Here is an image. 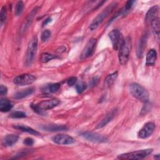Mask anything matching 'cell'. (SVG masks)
I'll use <instances>...</instances> for the list:
<instances>
[{
    "label": "cell",
    "mask_w": 160,
    "mask_h": 160,
    "mask_svg": "<svg viewBox=\"0 0 160 160\" xmlns=\"http://www.w3.org/2000/svg\"><path fill=\"white\" fill-rule=\"evenodd\" d=\"M132 48V41L130 37H127L119 49L118 58L119 63L124 65L127 63Z\"/></svg>",
    "instance_id": "obj_1"
},
{
    "label": "cell",
    "mask_w": 160,
    "mask_h": 160,
    "mask_svg": "<svg viewBox=\"0 0 160 160\" xmlns=\"http://www.w3.org/2000/svg\"><path fill=\"white\" fill-rule=\"evenodd\" d=\"M129 89L131 94L139 101L144 103L149 101V93L141 85L138 83H132L130 85Z\"/></svg>",
    "instance_id": "obj_2"
},
{
    "label": "cell",
    "mask_w": 160,
    "mask_h": 160,
    "mask_svg": "<svg viewBox=\"0 0 160 160\" xmlns=\"http://www.w3.org/2000/svg\"><path fill=\"white\" fill-rule=\"evenodd\" d=\"M117 5L116 2H112L109 4L108 7H106L101 12H100L92 21L90 24L89 28L91 31H94L98 28V26L102 23L104 21V18H106L110 13L112 11V10L116 8Z\"/></svg>",
    "instance_id": "obj_3"
},
{
    "label": "cell",
    "mask_w": 160,
    "mask_h": 160,
    "mask_svg": "<svg viewBox=\"0 0 160 160\" xmlns=\"http://www.w3.org/2000/svg\"><path fill=\"white\" fill-rule=\"evenodd\" d=\"M153 149L151 148L141 149L136 151H132L130 152H126L123 154H119L118 158L119 159H143L148 156H149L152 152Z\"/></svg>",
    "instance_id": "obj_4"
},
{
    "label": "cell",
    "mask_w": 160,
    "mask_h": 160,
    "mask_svg": "<svg viewBox=\"0 0 160 160\" xmlns=\"http://www.w3.org/2000/svg\"><path fill=\"white\" fill-rule=\"evenodd\" d=\"M38 38L34 36L28 43L25 58V64L27 66H31L33 62L38 49Z\"/></svg>",
    "instance_id": "obj_5"
},
{
    "label": "cell",
    "mask_w": 160,
    "mask_h": 160,
    "mask_svg": "<svg viewBox=\"0 0 160 160\" xmlns=\"http://www.w3.org/2000/svg\"><path fill=\"white\" fill-rule=\"evenodd\" d=\"M108 36L111 41L113 49L114 50H119L124 40L122 34L118 29H113L109 32Z\"/></svg>",
    "instance_id": "obj_6"
},
{
    "label": "cell",
    "mask_w": 160,
    "mask_h": 160,
    "mask_svg": "<svg viewBox=\"0 0 160 160\" xmlns=\"http://www.w3.org/2000/svg\"><path fill=\"white\" fill-rule=\"evenodd\" d=\"M80 136L83 137L86 140L96 143H102L107 141V138L96 132L85 131L81 132Z\"/></svg>",
    "instance_id": "obj_7"
},
{
    "label": "cell",
    "mask_w": 160,
    "mask_h": 160,
    "mask_svg": "<svg viewBox=\"0 0 160 160\" xmlns=\"http://www.w3.org/2000/svg\"><path fill=\"white\" fill-rule=\"evenodd\" d=\"M36 79V77L32 74H23L16 76L13 80V82L18 86H26L32 84Z\"/></svg>",
    "instance_id": "obj_8"
},
{
    "label": "cell",
    "mask_w": 160,
    "mask_h": 160,
    "mask_svg": "<svg viewBox=\"0 0 160 160\" xmlns=\"http://www.w3.org/2000/svg\"><path fill=\"white\" fill-rule=\"evenodd\" d=\"M96 44V39L94 38H91L89 40L86 46L83 49L81 55L80 59H85L92 55L94 51V49Z\"/></svg>",
    "instance_id": "obj_9"
},
{
    "label": "cell",
    "mask_w": 160,
    "mask_h": 160,
    "mask_svg": "<svg viewBox=\"0 0 160 160\" xmlns=\"http://www.w3.org/2000/svg\"><path fill=\"white\" fill-rule=\"evenodd\" d=\"M154 129L155 124L153 122H147L138 132V138L141 139H146L152 135L154 131Z\"/></svg>",
    "instance_id": "obj_10"
},
{
    "label": "cell",
    "mask_w": 160,
    "mask_h": 160,
    "mask_svg": "<svg viewBox=\"0 0 160 160\" xmlns=\"http://www.w3.org/2000/svg\"><path fill=\"white\" fill-rule=\"evenodd\" d=\"M52 141L58 144L68 145L72 144L75 142V139L71 136L67 134H57L52 138Z\"/></svg>",
    "instance_id": "obj_11"
},
{
    "label": "cell",
    "mask_w": 160,
    "mask_h": 160,
    "mask_svg": "<svg viewBox=\"0 0 160 160\" xmlns=\"http://www.w3.org/2000/svg\"><path fill=\"white\" fill-rule=\"evenodd\" d=\"M39 9V7L38 6H36L29 13V14L28 15L27 18H26V19L24 20V21L23 22L21 27V32H25L29 28V26L31 25L32 21H33V19H34V18L35 16V15L36 14V13L38 12V10Z\"/></svg>",
    "instance_id": "obj_12"
},
{
    "label": "cell",
    "mask_w": 160,
    "mask_h": 160,
    "mask_svg": "<svg viewBox=\"0 0 160 160\" xmlns=\"http://www.w3.org/2000/svg\"><path fill=\"white\" fill-rule=\"evenodd\" d=\"M59 101L58 99H52L41 101L38 104H37V105L42 111H44V110L46 111V110H49L55 108L59 104Z\"/></svg>",
    "instance_id": "obj_13"
},
{
    "label": "cell",
    "mask_w": 160,
    "mask_h": 160,
    "mask_svg": "<svg viewBox=\"0 0 160 160\" xmlns=\"http://www.w3.org/2000/svg\"><path fill=\"white\" fill-rule=\"evenodd\" d=\"M147 38H148L147 34H144L142 35V36L141 38V39L139 41L138 47H137V51H136V54L138 58H141L143 56L144 51L146 48Z\"/></svg>",
    "instance_id": "obj_14"
},
{
    "label": "cell",
    "mask_w": 160,
    "mask_h": 160,
    "mask_svg": "<svg viewBox=\"0 0 160 160\" xmlns=\"http://www.w3.org/2000/svg\"><path fill=\"white\" fill-rule=\"evenodd\" d=\"M117 110L112 109L111 111H110L109 113H108L106 116L98 124V125L96 127V129H101L103 127H104L107 124H108L114 117Z\"/></svg>",
    "instance_id": "obj_15"
},
{
    "label": "cell",
    "mask_w": 160,
    "mask_h": 160,
    "mask_svg": "<svg viewBox=\"0 0 160 160\" xmlns=\"http://www.w3.org/2000/svg\"><path fill=\"white\" fill-rule=\"evenodd\" d=\"M159 18H156L152 21H151V31L152 32L155 38V39L157 41V42H159Z\"/></svg>",
    "instance_id": "obj_16"
},
{
    "label": "cell",
    "mask_w": 160,
    "mask_h": 160,
    "mask_svg": "<svg viewBox=\"0 0 160 160\" xmlns=\"http://www.w3.org/2000/svg\"><path fill=\"white\" fill-rule=\"evenodd\" d=\"M42 130L51 132L62 131L68 129V128L64 125H58V124H46L42 125L40 127Z\"/></svg>",
    "instance_id": "obj_17"
},
{
    "label": "cell",
    "mask_w": 160,
    "mask_h": 160,
    "mask_svg": "<svg viewBox=\"0 0 160 160\" xmlns=\"http://www.w3.org/2000/svg\"><path fill=\"white\" fill-rule=\"evenodd\" d=\"M159 12V6L156 5L151 8L148 12L146 13V18H145V21L146 22H149L155 18H158V14Z\"/></svg>",
    "instance_id": "obj_18"
},
{
    "label": "cell",
    "mask_w": 160,
    "mask_h": 160,
    "mask_svg": "<svg viewBox=\"0 0 160 160\" xmlns=\"http://www.w3.org/2000/svg\"><path fill=\"white\" fill-rule=\"evenodd\" d=\"M157 59V52L155 49H150L146 55V64L148 66H153Z\"/></svg>",
    "instance_id": "obj_19"
},
{
    "label": "cell",
    "mask_w": 160,
    "mask_h": 160,
    "mask_svg": "<svg viewBox=\"0 0 160 160\" xmlns=\"http://www.w3.org/2000/svg\"><path fill=\"white\" fill-rule=\"evenodd\" d=\"M18 140V136L15 134H8L2 139V145L5 147L11 146Z\"/></svg>",
    "instance_id": "obj_20"
},
{
    "label": "cell",
    "mask_w": 160,
    "mask_h": 160,
    "mask_svg": "<svg viewBox=\"0 0 160 160\" xmlns=\"http://www.w3.org/2000/svg\"><path fill=\"white\" fill-rule=\"evenodd\" d=\"M33 92H34V88H27L26 89H23L22 91L16 92L13 96V98L16 99H21L31 95Z\"/></svg>",
    "instance_id": "obj_21"
},
{
    "label": "cell",
    "mask_w": 160,
    "mask_h": 160,
    "mask_svg": "<svg viewBox=\"0 0 160 160\" xmlns=\"http://www.w3.org/2000/svg\"><path fill=\"white\" fill-rule=\"evenodd\" d=\"M12 108V104L9 100L6 98H2L0 100V110L1 112H6L9 111Z\"/></svg>",
    "instance_id": "obj_22"
},
{
    "label": "cell",
    "mask_w": 160,
    "mask_h": 160,
    "mask_svg": "<svg viewBox=\"0 0 160 160\" xmlns=\"http://www.w3.org/2000/svg\"><path fill=\"white\" fill-rule=\"evenodd\" d=\"M13 128L16 129H18V130H20L22 132H28V133H29L31 134H32V135H35V136H39L40 135V133L34 130V129L29 127V126H24V125H16V126H13Z\"/></svg>",
    "instance_id": "obj_23"
},
{
    "label": "cell",
    "mask_w": 160,
    "mask_h": 160,
    "mask_svg": "<svg viewBox=\"0 0 160 160\" xmlns=\"http://www.w3.org/2000/svg\"><path fill=\"white\" fill-rule=\"evenodd\" d=\"M118 76V72L116 71L111 74H109L105 79L104 81V84L106 85V86H110L111 85H112L114 82L115 81L116 78Z\"/></svg>",
    "instance_id": "obj_24"
},
{
    "label": "cell",
    "mask_w": 160,
    "mask_h": 160,
    "mask_svg": "<svg viewBox=\"0 0 160 160\" xmlns=\"http://www.w3.org/2000/svg\"><path fill=\"white\" fill-rule=\"evenodd\" d=\"M57 58H58L57 56H55V55H53V54H49L48 52H44V53L41 54L39 60L41 62L46 63V62H48V61L52 60V59H55Z\"/></svg>",
    "instance_id": "obj_25"
},
{
    "label": "cell",
    "mask_w": 160,
    "mask_h": 160,
    "mask_svg": "<svg viewBox=\"0 0 160 160\" xmlns=\"http://www.w3.org/2000/svg\"><path fill=\"white\" fill-rule=\"evenodd\" d=\"M61 88V84L58 82L56 83H52L50 84H48L46 88L44 91H48V92H55L57 91H58Z\"/></svg>",
    "instance_id": "obj_26"
},
{
    "label": "cell",
    "mask_w": 160,
    "mask_h": 160,
    "mask_svg": "<svg viewBox=\"0 0 160 160\" xmlns=\"http://www.w3.org/2000/svg\"><path fill=\"white\" fill-rule=\"evenodd\" d=\"M23 9H24V3L22 1H18L16 4V6H15V10H14V14L16 16H19L22 11H23Z\"/></svg>",
    "instance_id": "obj_27"
},
{
    "label": "cell",
    "mask_w": 160,
    "mask_h": 160,
    "mask_svg": "<svg viewBox=\"0 0 160 160\" xmlns=\"http://www.w3.org/2000/svg\"><path fill=\"white\" fill-rule=\"evenodd\" d=\"M9 117L12 118H24L26 117V114L22 111H16L11 112L9 115Z\"/></svg>",
    "instance_id": "obj_28"
},
{
    "label": "cell",
    "mask_w": 160,
    "mask_h": 160,
    "mask_svg": "<svg viewBox=\"0 0 160 160\" xmlns=\"http://www.w3.org/2000/svg\"><path fill=\"white\" fill-rule=\"evenodd\" d=\"M6 8L5 6H2L0 12V20H1V26H2L6 19Z\"/></svg>",
    "instance_id": "obj_29"
},
{
    "label": "cell",
    "mask_w": 160,
    "mask_h": 160,
    "mask_svg": "<svg viewBox=\"0 0 160 160\" xmlns=\"http://www.w3.org/2000/svg\"><path fill=\"white\" fill-rule=\"evenodd\" d=\"M87 88V85L84 82H80L76 85V90L78 93L80 94L82 92Z\"/></svg>",
    "instance_id": "obj_30"
},
{
    "label": "cell",
    "mask_w": 160,
    "mask_h": 160,
    "mask_svg": "<svg viewBox=\"0 0 160 160\" xmlns=\"http://www.w3.org/2000/svg\"><path fill=\"white\" fill-rule=\"evenodd\" d=\"M51 36V31H49L48 29H46L44 30L42 34H41V41L42 42H45Z\"/></svg>",
    "instance_id": "obj_31"
},
{
    "label": "cell",
    "mask_w": 160,
    "mask_h": 160,
    "mask_svg": "<svg viewBox=\"0 0 160 160\" xmlns=\"http://www.w3.org/2000/svg\"><path fill=\"white\" fill-rule=\"evenodd\" d=\"M31 108H32V109L36 113L42 115L44 114V111H42L38 106L37 104H31Z\"/></svg>",
    "instance_id": "obj_32"
},
{
    "label": "cell",
    "mask_w": 160,
    "mask_h": 160,
    "mask_svg": "<svg viewBox=\"0 0 160 160\" xmlns=\"http://www.w3.org/2000/svg\"><path fill=\"white\" fill-rule=\"evenodd\" d=\"M77 81V78L76 77H71L69 78L67 81V83L69 86H72L75 84V83Z\"/></svg>",
    "instance_id": "obj_33"
},
{
    "label": "cell",
    "mask_w": 160,
    "mask_h": 160,
    "mask_svg": "<svg viewBox=\"0 0 160 160\" xmlns=\"http://www.w3.org/2000/svg\"><path fill=\"white\" fill-rule=\"evenodd\" d=\"M23 143L26 146H32L34 144V140L31 138H26L24 139Z\"/></svg>",
    "instance_id": "obj_34"
},
{
    "label": "cell",
    "mask_w": 160,
    "mask_h": 160,
    "mask_svg": "<svg viewBox=\"0 0 160 160\" xmlns=\"http://www.w3.org/2000/svg\"><path fill=\"white\" fill-rule=\"evenodd\" d=\"M8 92V89L6 86H3V85H1L0 86V94L1 95H5Z\"/></svg>",
    "instance_id": "obj_35"
},
{
    "label": "cell",
    "mask_w": 160,
    "mask_h": 160,
    "mask_svg": "<svg viewBox=\"0 0 160 160\" xmlns=\"http://www.w3.org/2000/svg\"><path fill=\"white\" fill-rule=\"evenodd\" d=\"M51 21H52V18H51V17H48V18H46V19L42 22V27L44 26H46V25H47L49 22H51Z\"/></svg>",
    "instance_id": "obj_36"
},
{
    "label": "cell",
    "mask_w": 160,
    "mask_h": 160,
    "mask_svg": "<svg viewBox=\"0 0 160 160\" xmlns=\"http://www.w3.org/2000/svg\"><path fill=\"white\" fill-rule=\"evenodd\" d=\"M66 51V48L64 46H61L59 48H58L56 51L57 52H59V53H61V52H63Z\"/></svg>",
    "instance_id": "obj_37"
},
{
    "label": "cell",
    "mask_w": 160,
    "mask_h": 160,
    "mask_svg": "<svg viewBox=\"0 0 160 160\" xmlns=\"http://www.w3.org/2000/svg\"><path fill=\"white\" fill-rule=\"evenodd\" d=\"M98 81V79L97 78H94L91 80V84H92V86H95L97 84Z\"/></svg>",
    "instance_id": "obj_38"
},
{
    "label": "cell",
    "mask_w": 160,
    "mask_h": 160,
    "mask_svg": "<svg viewBox=\"0 0 160 160\" xmlns=\"http://www.w3.org/2000/svg\"><path fill=\"white\" fill-rule=\"evenodd\" d=\"M154 158L156 159H159L160 157H159V154H156L154 156Z\"/></svg>",
    "instance_id": "obj_39"
}]
</instances>
